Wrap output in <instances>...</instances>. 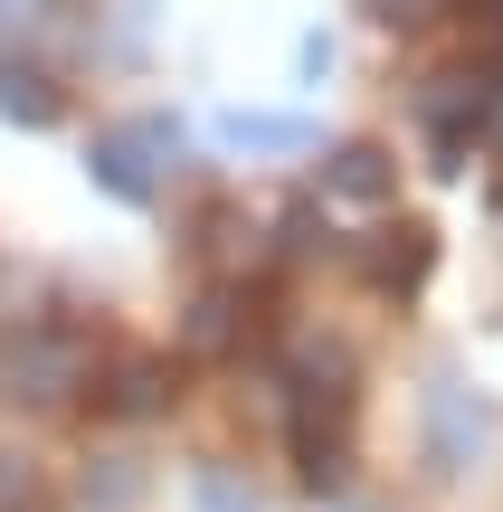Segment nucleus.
Listing matches in <instances>:
<instances>
[{
    "label": "nucleus",
    "instance_id": "nucleus-1",
    "mask_svg": "<svg viewBox=\"0 0 503 512\" xmlns=\"http://www.w3.org/2000/svg\"><path fill=\"white\" fill-rule=\"evenodd\" d=\"M171 133L162 124H124L95 143V171H105V190H152V152H162Z\"/></svg>",
    "mask_w": 503,
    "mask_h": 512
},
{
    "label": "nucleus",
    "instance_id": "nucleus-2",
    "mask_svg": "<svg viewBox=\"0 0 503 512\" xmlns=\"http://www.w3.org/2000/svg\"><path fill=\"white\" fill-rule=\"evenodd\" d=\"M162 389H171L162 361H124V370H114V389H105V408H114V418H152V408H162Z\"/></svg>",
    "mask_w": 503,
    "mask_h": 512
},
{
    "label": "nucleus",
    "instance_id": "nucleus-3",
    "mask_svg": "<svg viewBox=\"0 0 503 512\" xmlns=\"http://www.w3.org/2000/svg\"><path fill=\"white\" fill-rule=\"evenodd\" d=\"M48 503V484H38L29 456H0V512H38Z\"/></svg>",
    "mask_w": 503,
    "mask_h": 512
},
{
    "label": "nucleus",
    "instance_id": "nucleus-4",
    "mask_svg": "<svg viewBox=\"0 0 503 512\" xmlns=\"http://www.w3.org/2000/svg\"><path fill=\"white\" fill-rule=\"evenodd\" d=\"M333 181L352 190V200H371V190L390 181V171H380V152H361V143H352V152H342V162H333Z\"/></svg>",
    "mask_w": 503,
    "mask_h": 512
},
{
    "label": "nucleus",
    "instance_id": "nucleus-5",
    "mask_svg": "<svg viewBox=\"0 0 503 512\" xmlns=\"http://www.w3.org/2000/svg\"><path fill=\"white\" fill-rule=\"evenodd\" d=\"M10 114L48 124V114H57V86H48V76H10Z\"/></svg>",
    "mask_w": 503,
    "mask_h": 512
}]
</instances>
